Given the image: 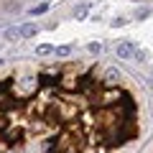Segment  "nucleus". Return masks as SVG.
<instances>
[{"label": "nucleus", "instance_id": "nucleus-1", "mask_svg": "<svg viewBox=\"0 0 153 153\" xmlns=\"http://www.w3.org/2000/svg\"><path fill=\"white\" fill-rule=\"evenodd\" d=\"M117 56L120 59H133L135 56V44H130V41H123V44H117Z\"/></svg>", "mask_w": 153, "mask_h": 153}, {"label": "nucleus", "instance_id": "nucleus-2", "mask_svg": "<svg viewBox=\"0 0 153 153\" xmlns=\"http://www.w3.org/2000/svg\"><path fill=\"white\" fill-rule=\"evenodd\" d=\"M18 31H21V38H31L38 33V26L36 23H26V26H18Z\"/></svg>", "mask_w": 153, "mask_h": 153}, {"label": "nucleus", "instance_id": "nucleus-3", "mask_svg": "<svg viewBox=\"0 0 153 153\" xmlns=\"http://www.w3.org/2000/svg\"><path fill=\"white\" fill-rule=\"evenodd\" d=\"M33 84H36V79H33V76H26V79H21V82H18V92H31L33 89Z\"/></svg>", "mask_w": 153, "mask_h": 153}, {"label": "nucleus", "instance_id": "nucleus-4", "mask_svg": "<svg viewBox=\"0 0 153 153\" xmlns=\"http://www.w3.org/2000/svg\"><path fill=\"white\" fill-rule=\"evenodd\" d=\"M5 41H10V44L21 41V31H18V26H13V28H8V31H5Z\"/></svg>", "mask_w": 153, "mask_h": 153}, {"label": "nucleus", "instance_id": "nucleus-5", "mask_svg": "<svg viewBox=\"0 0 153 153\" xmlns=\"http://www.w3.org/2000/svg\"><path fill=\"white\" fill-rule=\"evenodd\" d=\"M36 54L38 56H49V54H54V46L51 44H41V46H36Z\"/></svg>", "mask_w": 153, "mask_h": 153}, {"label": "nucleus", "instance_id": "nucleus-6", "mask_svg": "<svg viewBox=\"0 0 153 153\" xmlns=\"http://www.w3.org/2000/svg\"><path fill=\"white\" fill-rule=\"evenodd\" d=\"M105 79H107V82H117V79H120V74H117L115 69H105Z\"/></svg>", "mask_w": 153, "mask_h": 153}, {"label": "nucleus", "instance_id": "nucleus-7", "mask_svg": "<svg viewBox=\"0 0 153 153\" xmlns=\"http://www.w3.org/2000/svg\"><path fill=\"white\" fill-rule=\"evenodd\" d=\"M46 10H49V5H46V3H41V5L31 8V16H41V13H46Z\"/></svg>", "mask_w": 153, "mask_h": 153}, {"label": "nucleus", "instance_id": "nucleus-8", "mask_svg": "<svg viewBox=\"0 0 153 153\" xmlns=\"http://www.w3.org/2000/svg\"><path fill=\"white\" fill-rule=\"evenodd\" d=\"M87 51H89V54H100V51H102V44L92 41V44H87Z\"/></svg>", "mask_w": 153, "mask_h": 153}, {"label": "nucleus", "instance_id": "nucleus-9", "mask_svg": "<svg viewBox=\"0 0 153 153\" xmlns=\"http://www.w3.org/2000/svg\"><path fill=\"white\" fill-rule=\"evenodd\" d=\"M54 54H59V56H69V54H71V46H59V49H54Z\"/></svg>", "mask_w": 153, "mask_h": 153}, {"label": "nucleus", "instance_id": "nucleus-10", "mask_svg": "<svg viewBox=\"0 0 153 153\" xmlns=\"http://www.w3.org/2000/svg\"><path fill=\"white\" fill-rule=\"evenodd\" d=\"M87 10H89V5H87V3H82V5L76 8V18H84V13H87Z\"/></svg>", "mask_w": 153, "mask_h": 153}]
</instances>
